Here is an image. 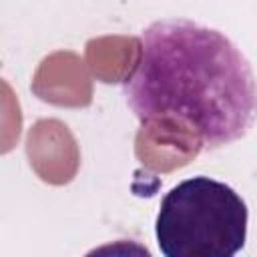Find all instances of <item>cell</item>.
I'll return each mask as SVG.
<instances>
[{
  "mask_svg": "<svg viewBox=\"0 0 257 257\" xmlns=\"http://www.w3.org/2000/svg\"><path fill=\"white\" fill-rule=\"evenodd\" d=\"M82 257H153V253L139 241L116 239V241H108V243H102L90 249Z\"/></svg>",
  "mask_w": 257,
  "mask_h": 257,
  "instance_id": "cell-3",
  "label": "cell"
},
{
  "mask_svg": "<svg viewBox=\"0 0 257 257\" xmlns=\"http://www.w3.org/2000/svg\"><path fill=\"white\" fill-rule=\"evenodd\" d=\"M122 96L143 122L173 120L203 151L243 139L257 122V76L221 30L191 18H161L139 36Z\"/></svg>",
  "mask_w": 257,
  "mask_h": 257,
  "instance_id": "cell-1",
  "label": "cell"
},
{
  "mask_svg": "<svg viewBox=\"0 0 257 257\" xmlns=\"http://www.w3.org/2000/svg\"><path fill=\"white\" fill-rule=\"evenodd\" d=\"M249 209L227 183L183 179L161 199L155 237L163 257H237L247 243Z\"/></svg>",
  "mask_w": 257,
  "mask_h": 257,
  "instance_id": "cell-2",
  "label": "cell"
}]
</instances>
